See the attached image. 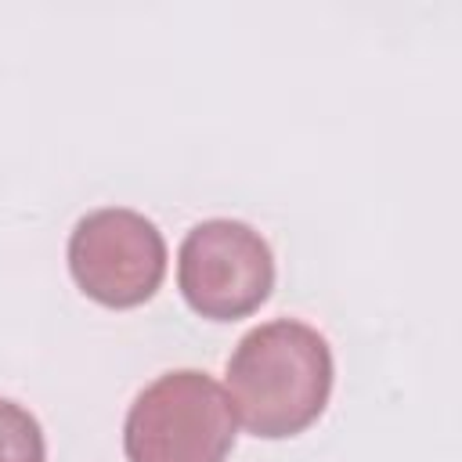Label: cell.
<instances>
[{
    "mask_svg": "<svg viewBox=\"0 0 462 462\" xmlns=\"http://www.w3.org/2000/svg\"><path fill=\"white\" fill-rule=\"evenodd\" d=\"M224 379L235 422L253 437L282 440L303 433L325 411L332 393V350L314 325L274 318L238 339Z\"/></svg>",
    "mask_w": 462,
    "mask_h": 462,
    "instance_id": "obj_1",
    "label": "cell"
},
{
    "mask_svg": "<svg viewBox=\"0 0 462 462\" xmlns=\"http://www.w3.org/2000/svg\"><path fill=\"white\" fill-rule=\"evenodd\" d=\"M47 444L36 415L0 397V462H43Z\"/></svg>",
    "mask_w": 462,
    "mask_h": 462,
    "instance_id": "obj_5",
    "label": "cell"
},
{
    "mask_svg": "<svg viewBox=\"0 0 462 462\" xmlns=\"http://www.w3.org/2000/svg\"><path fill=\"white\" fill-rule=\"evenodd\" d=\"M177 285L195 314L209 321H238L274 289L271 245L242 220H202L180 242Z\"/></svg>",
    "mask_w": 462,
    "mask_h": 462,
    "instance_id": "obj_3",
    "label": "cell"
},
{
    "mask_svg": "<svg viewBox=\"0 0 462 462\" xmlns=\"http://www.w3.org/2000/svg\"><path fill=\"white\" fill-rule=\"evenodd\" d=\"M69 271L94 303L116 310L141 307L166 278V238L137 209H94L69 235Z\"/></svg>",
    "mask_w": 462,
    "mask_h": 462,
    "instance_id": "obj_4",
    "label": "cell"
},
{
    "mask_svg": "<svg viewBox=\"0 0 462 462\" xmlns=\"http://www.w3.org/2000/svg\"><path fill=\"white\" fill-rule=\"evenodd\" d=\"M231 444V401L199 368H177L148 383L123 422L126 462H224Z\"/></svg>",
    "mask_w": 462,
    "mask_h": 462,
    "instance_id": "obj_2",
    "label": "cell"
}]
</instances>
